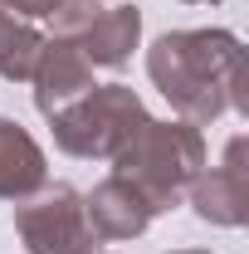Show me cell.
<instances>
[{
    "label": "cell",
    "mask_w": 249,
    "mask_h": 254,
    "mask_svg": "<svg viewBox=\"0 0 249 254\" xmlns=\"http://www.w3.org/2000/svg\"><path fill=\"white\" fill-rule=\"evenodd\" d=\"M137 44H142V10H137V5H113V10H103L93 25L83 30V39H78L83 59L98 64V68H123Z\"/></svg>",
    "instance_id": "cell-8"
},
{
    "label": "cell",
    "mask_w": 249,
    "mask_h": 254,
    "mask_svg": "<svg viewBox=\"0 0 249 254\" xmlns=\"http://www.w3.org/2000/svg\"><path fill=\"white\" fill-rule=\"evenodd\" d=\"M34 108L44 113V118H54L63 113L68 103H78V98L93 88V64L83 59V49H78V39H44V49H39V59H34Z\"/></svg>",
    "instance_id": "cell-6"
},
{
    "label": "cell",
    "mask_w": 249,
    "mask_h": 254,
    "mask_svg": "<svg viewBox=\"0 0 249 254\" xmlns=\"http://www.w3.org/2000/svg\"><path fill=\"white\" fill-rule=\"evenodd\" d=\"M83 210H88V225H93L98 240H137V235L152 225L147 200L127 186L123 176H103V181L83 195Z\"/></svg>",
    "instance_id": "cell-7"
},
{
    "label": "cell",
    "mask_w": 249,
    "mask_h": 254,
    "mask_svg": "<svg viewBox=\"0 0 249 254\" xmlns=\"http://www.w3.org/2000/svg\"><path fill=\"white\" fill-rule=\"evenodd\" d=\"M15 230L30 254H98L83 195L63 181H44L25 200H15Z\"/></svg>",
    "instance_id": "cell-4"
},
{
    "label": "cell",
    "mask_w": 249,
    "mask_h": 254,
    "mask_svg": "<svg viewBox=\"0 0 249 254\" xmlns=\"http://www.w3.org/2000/svg\"><path fill=\"white\" fill-rule=\"evenodd\" d=\"M171 254H210V250H171Z\"/></svg>",
    "instance_id": "cell-13"
},
{
    "label": "cell",
    "mask_w": 249,
    "mask_h": 254,
    "mask_svg": "<svg viewBox=\"0 0 249 254\" xmlns=\"http://www.w3.org/2000/svg\"><path fill=\"white\" fill-rule=\"evenodd\" d=\"M205 166V137L186 118H147V127L113 157V176H123L127 186L147 200V210L161 215L171 205L186 200L190 181Z\"/></svg>",
    "instance_id": "cell-2"
},
{
    "label": "cell",
    "mask_w": 249,
    "mask_h": 254,
    "mask_svg": "<svg viewBox=\"0 0 249 254\" xmlns=\"http://www.w3.org/2000/svg\"><path fill=\"white\" fill-rule=\"evenodd\" d=\"M103 15L98 0H54V10L44 15L54 25V39H83V30Z\"/></svg>",
    "instance_id": "cell-11"
},
{
    "label": "cell",
    "mask_w": 249,
    "mask_h": 254,
    "mask_svg": "<svg viewBox=\"0 0 249 254\" xmlns=\"http://www.w3.org/2000/svg\"><path fill=\"white\" fill-rule=\"evenodd\" d=\"M186 200L205 225H225L240 230L249 220V166H245V137H235L225 147V166H200V176L190 181Z\"/></svg>",
    "instance_id": "cell-5"
},
{
    "label": "cell",
    "mask_w": 249,
    "mask_h": 254,
    "mask_svg": "<svg viewBox=\"0 0 249 254\" xmlns=\"http://www.w3.org/2000/svg\"><path fill=\"white\" fill-rule=\"evenodd\" d=\"M44 147L10 118H0V200H25L44 186Z\"/></svg>",
    "instance_id": "cell-9"
},
{
    "label": "cell",
    "mask_w": 249,
    "mask_h": 254,
    "mask_svg": "<svg viewBox=\"0 0 249 254\" xmlns=\"http://www.w3.org/2000/svg\"><path fill=\"white\" fill-rule=\"evenodd\" d=\"M147 103L132 93L127 83H93L78 103H68L63 113L49 118L54 142L68 157H88V161H113L127 142L147 127Z\"/></svg>",
    "instance_id": "cell-3"
},
{
    "label": "cell",
    "mask_w": 249,
    "mask_h": 254,
    "mask_svg": "<svg viewBox=\"0 0 249 254\" xmlns=\"http://www.w3.org/2000/svg\"><path fill=\"white\" fill-rule=\"evenodd\" d=\"M186 5H215V0H186Z\"/></svg>",
    "instance_id": "cell-14"
},
{
    "label": "cell",
    "mask_w": 249,
    "mask_h": 254,
    "mask_svg": "<svg viewBox=\"0 0 249 254\" xmlns=\"http://www.w3.org/2000/svg\"><path fill=\"white\" fill-rule=\"evenodd\" d=\"M10 10H15L20 20H44V15L54 10V0H10Z\"/></svg>",
    "instance_id": "cell-12"
},
{
    "label": "cell",
    "mask_w": 249,
    "mask_h": 254,
    "mask_svg": "<svg viewBox=\"0 0 249 254\" xmlns=\"http://www.w3.org/2000/svg\"><path fill=\"white\" fill-rule=\"evenodd\" d=\"M147 73L176 118L210 127L225 113H249L245 49L230 30H171L147 49Z\"/></svg>",
    "instance_id": "cell-1"
},
{
    "label": "cell",
    "mask_w": 249,
    "mask_h": 254,
    "mask_svg": "<svg viewBox=\"0 0 249 254\" xmlns=\"http://www.w3.org/2000/svg\"><path fill=\"white\" fill-rule=\"evenodd\" d=\"M39 49H44V34L34 30L30 20H20V15L10 10V0H0V78L30 83Z\"/></svg>",
    "instance_id": "cell-10"
}]
</instances>
